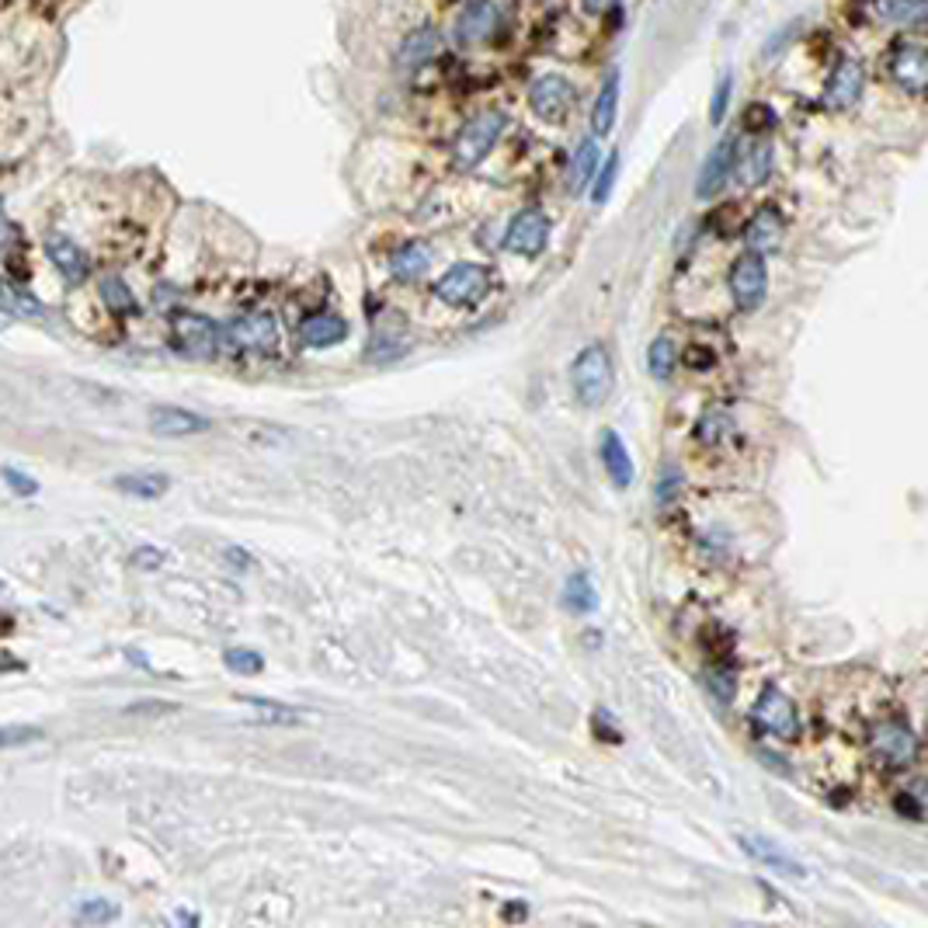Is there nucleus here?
Instances as JSON below:
<instances>
[{
    "mask_svg": "<svg viewBox=\"0 0 928 928\" xmlns=\"http://www.w3.org/2000/svg\"><path fill=\"white\" fill-rule=\"evenodd\" d=\"M504 126H508V119H504V112H498V108L473 115V119L456 133V143H452V164H456L459 171H473L477 164H484V160L491 157L494 146H498Z\"/></svg>",
    "mask_w": 928,
    "mask_h": 928,
    "instance_id": "obj_2",
    "label": "nucleus"
},
{
    "mask_svg": "<svg viewBox=\"0 0 928 928\" xmlns=\"http://www.w3.org/2000/svg\"><path fill=\"white\" fill-rule=\"evenodd\" d=\"M491 286V272L484 265H473V261H463V265H452L442 279L435 282V296L449 306H473L480 296Z\"/></svg>",
    "mask_w": 928,
    "mask_h": 928,
    "instance_id": "obj_8",
    "label": "nucleus"
},
{
    "mask_svg": "<svg viewBox=\"0 0 928 928\" xmlns=\"http://www.w3.org/2000/svg\"><path fill=\"white\" fill-rule=\"evenodd\" d=\"M880 14L901 28H918L925 21V0H880Z\"/></svg>",
    "mask_w": 928,
    "mask_h": 928,
    "instance_id": "obj_29",
    "label": "nucleus"
},
{
    "mask_svg": "<svg viewBox=\"0 0 928 928\" xmlns=\"http://www.w3.org/2000/svg\"><path fill=\"white\" fill-rule=\"evenodd\" d=\"M765 292H769V268H765L762 254H741L730 268V299L741 313H751L762 306Z\"/></svg>",
    "mask_w": 928,
    "mask_h": 928,
    "instance_id": "obj_7",
    "label": "nucleus"
},
{
    "mask_svg": "<svg viewBox=\"0 0 928 928\" xmlns=\"http://www.w3.org/2000/svg\"><path fill=\"white\" fill-rule=\"evenodd\" d=\"M77 918L87 925H105L119 918V904L105 901V897H87L84 904H77Z\"/></svg>",
    "mask_w": 928,
    "mask_h": 928,
    "instance_id": "obj_33",
    "label": "nucleus"
},
{
    "mask_svg": "<svg viewBox=\"0 0 928 928\" xmlns=\"http://www.w3.org/2000/svg\"><path fill=\"white\" fill-rule=\"evenodd\" d=\"M734 171H737V181H741L744 188L762 185V181L772 174V146L765 140H758L748 153H744V157H734Z\"/></svg>",
    "mask_w": 928,
    "mask_h": 928,
    "instance_id": "obj_25",
    "label": "nucleus"
},
{
    "mask_svg": "<svg viewBox=\"0 0 928 928\" xmlns=\"http://www.w3.org/2000/svg\"><path fill=\"white\" fill-rule=\"evenodd\" d=\"M564 605H567L571 612H577V616H588V612L595 609L598 598H595V588H591L588 574H571V577H567V584H564Z\"/></svg>",
    "mask_w": 928,
    "mask_h": 928,
    "instance_id": "obj_28",
    "label": "nucleus"
},
{
    "mask_svg": "<svg viewBox=\"0 0 928 928\" xmlns=\"http://www.w3.org/2000/svg\"><path fill=\"white\" fill-rule=\"evenodd\" d=\"M598 456H602V466L605 473H609L612 487L616 491H626V487H633V480H637V466H633L630 459V449H626L623 435L612 428L602 431V442H598Z\"/></svg>",
    "mask_w": 928,
    "mask_h": 928,
    "instance_id": "obj_15",
    "label": "nucleus"
},
{
    "mask_svg": "<svg viewBox=\"0 0 928 928\" xmlns=\"http://www.w3.org/2000/svg\"><path fill=\"white\" fill-rule=\"evenodd\" d=\"M7 324H11V317H7V310H0V331H4Z\"/></svg>",
    "mask_w": 928,
    "mask_h": 928,
    "instance_id": "obj_48",
    "label": "nucleus"
},
{
    "mask_svg": "<svg viewBox=\"0 0 928 928\" xmlns=\"http://www.w3.org/2000/svg\"><path fill=\"white\" fill-rule=\"evenodd\" d=\"M706 685H710V689L723 699V703L734 696V678H730V668H713L710 675H706Z\"/></svg>",
    "mask_w": 928,
    "mask_h": 928,
    "instance_id": "obj_42",
    "label": "nucleus"
},
{
    "mask_svg": "<svg viewBox=\"0 0 928 928\" xmlns=\"http://www.w3.org/2000/svg\"><path fill=\"white\" fill-rule=\"evenodd\" d=\"M32 741H42V727H35V723H4L0 727V751L21 748Z\"/></svg>",
    "mask_w": 928,
    "mask_h": 928,
    "instance_id": "obj_36",
    "label": "nucleus"
},
{
    "mask_svg": "<svg viewBox=\"0 0 928 928\" xmlns=\"http://www.w3.org/2000/svg\"><path fill=\"white\" fill-rule=\"evenodd\" d=\"M751 720H755L765 734L783 737V741L800 734V716H796V706H793V699L779 689V685H769V689L758 696L755 710H751Z\"/></svg>",
    "mask_w": 928,
    "mask_h": 928,
    "instance_id": "obj_9",
    "label": "nucleus"
},
{
    "mask_svg": "<svg viewBox=\"0 0 928 928\" xmlns=\"http://www.w3.org/2000/svg\"><path fill=\"white\" fill-rule=\"evenodd\" d=\"M435 53H438V32H435V28H414V32L407 35L404 42H400L397 67H404V70L425 67V63Z\"/></svg>",
    "mask_w": 928,
    "mask_h": 928,
    "instance_id": "obj_23",
    "label": "nucleus"
},
{
    "mask_svg": "<svg viewBox=\"0 0 928 928\" xmlns=\"http://www.w3.org/2000/svg\"><path fill=\"white\" fill-rule=\"evenodd\" d=\"M737 842H741V849L748 852L751 859L755 862H762L765 869H772V873H779V876H793V880H803L807 876V869H803V862H796L789 852H783L779 849L776 842H769V838H762V835H737Z\"/></svg>",
    "mask_w": 928,
    "mask_h": 928,
    "instance_id": "obj_17",
    "label": "nucleus"
},
{
    "mask_svg": "<svg viewBox=\"0 0 928 928\" xmlns=\"http://www.w3.org/2000/svg\"><path fill=\"white\" fill-rule=\"evenodd\" d=\"M675 365H678V345H675V338L661 334V338L650 341V348H647V369H650V376L661 379V383H664V379H671Z\"/></svg>",
    "mask_w": 928,
    "mask_h": 928,
    "instance_id": "obj_27",
    "label": "nucleus"
},
{
    "mask_svg": "<svg viewBox=\"0 0 928 928\" xmlns=\"http://www.w3.org/2000/svg\"><path fill=\"white\" fill-rule=\"evenodd\" d=\"M129 564L140 567V571H160L167 564V553L157 550V546H140V550L129 557Z\"/></svg>",
    "mask_w": 928,
    "mask_h": 928,
    "instance_id": "obj_40",
    "label": "nucleus"
},
{
    "mask_svg": "<svg viewBox=\"0 0 928 928\" xmlns=\"http://www.w3.org/2000/svg\"><path fill=\"white\" fill-rule=\"evenodd\" d=\"M223 664L230 671H237V675H261V671H265V657H261L258 650H247V647L223 650Z\"/></svg>",
    "mask_w": 928,
    "mask_h": 928,
    "instance_id": "obj_32",
    "label": "nucleus"
},
{
    "mask_svg": "<svg viewBox=\"0 0 928 928\" xmlns=\"http://www.w3.org/2000/svg\"><path fill=\"white\" fill-rule=\"evenodd\" d=\"M11 240V223H7V216L0 213V244H7Z\"/></svg>",
    "mask_w": 928,
    "mask_h": 928,
    "instance_id": "obj_47",
    "label": "nucleus"
},
{
    "mask_svg": "<svg viewBox=\"0 0 928 928\" xmlns=\"http://www.w3.org/2000/svg\"><path fill=\"white\" fill-rule=\"evenodd\" d=\"M598 164H602V153H598V140H595V136H588V140L577 146V153H574V164H571V192H584V188L591 185V178H595Z\"/></svg>",
    "mask_w": 928,
    "mask_h": 928,
    "instance_id": "obj_26",
    "label": "nucleus"
},
{
    "mask_svg": "<svg viewBox=\"0 0 928 928\" xmlns=\"http://www.w3.org/2000/svg\"><path fill=\"white\" fill-rule=\"evenodd\" d=\"M223 331V341L237 352H258L272 355L279 348V320L272 313H244V317L230 320Z\"/></svg>",
    "mask_w": 928,
    "mask_h": 928,
    "instance_id": "obj_4",
    "label": "nucleus"
},
{
    "mask_svg": "<svg viewBox=\"0 0 928 928\" xmlns=\"http://www.w3.org/2000/svg\"><path fill=\"white\" fill-rule=\"evenodd\" d=\"M734 431V425H730V418L723 411H706L703 418H699V442H706V445H716V442H723V438Z\"/></svg>",
    "mask_w": 928,
    "mask_h": 928,
    "instance_id": "obj_35",
    "label": "nucleus"
},
{
    "mask_svg": "<svg viewBox=\"0 0 928 928\" xmlns=\"http://www.w3.org/2000/svg\"><path fill=\"white\" fill-rule=\"evenodd\" d=\"M0 296L11 303V310L14 313H28V317H42V303L35 296H28V292H21V289H14V286H0Z\"/></svg>",
    "mask_w": 928,
    "mask_h": 928,
    "instance_id": "obj_39",
    "label": "nucleus"
},
{
    "mask_svg": "<svg viewBox=\"0 0 928 928\" xmlns=\"http://www.w3.org/2000/svg\"><path fill=\"white\" fill-rule=\"evenodd\" d=\"M504 28V7L501 0H473L463 7L456 21V39L466 46H480V42H491Z\"/></svg>",
    "mask_w": 928,
    "mask_h": 928,
    "instance_id": "obj_11",
    "label": "nucleus"
},
{
    "mask_svg": "<svg viewBox=\"0 0 928 928\" xmlns=\"http://www.w3.org/2000/svg\"><path fill=\"white\" fill-rule=\"evenodd\" d=\"M862 84H866V77H862L859 63L838 60L835 70L828 73V84H824V108H831V112L852 108L862 98Z\"/></svg>",
    "mask_w": 928,
    "mask_h": 928,
    "instance_id": "obj_13",
    "label": "nucleus"
},
{
    "mask_svg": "<svg viewBox=\"0 0 928 928\" xmlns=\"http://www.w3.org/2000/svg\"><path fill=\"white\" fill-rule=\"evenodd\" d=\"M616 178H619V150H612L609 157L598 164L595 178H591V202H595V206L609 202L612 188H616Z\"/></svg>",
    "mask_w": 928,
    "mask_h": 928,
    "instance_id": "obj_30",
    "label": "nucleus"
},
{
    "mask_svg": "<svg viewBox=\"0 0 928 928\" xmlns=\"http://www.w3.org/2000/svg\"><path fill=\"white\" fill-rule=\"evenodd\" d=\"M894 807H897V814H908L911 821H922V803H918L915 796L901 793V796L894 800Z\"/></svg>",
    "mask_w": 928,
    "mask_h": 928,
    "instance_id": "obj_44",
    "label": "nucleus"
},
{
    "mask_svg": "<svg viewBox=\"0 0 928 928\" xmlns=\"http://www.w3.org/2000/svg\"><path fill=\"white\" fill-rule=\"evenodd\" d=\"M869 751L887 769H908L918 762V734L904 720L887 716V720H876L869 730Z\"/></svg>",
    "mask_w": 928,
    "mask_h": 928,
    "instance_id": "obj_3",
    "label": "nucleus"
},
{
    "mask_svg": "<svg viewBox=\"0 0 928 928\" xmlns=\"http://www.w3.org/2000/svg\"><path fill=\"white\" fill-rule=\"evenodd\" d=\"M150 428H153V435L185 438V435H202V431L209 428V418L188 411V407L157 404V407H150Z\"/></svg>",
    "mask_w": 928,
    "mask_h": 928,
    "instance_id": "obj_16",
    "label": "nucleus"
},
{
    "mask_svg": "<svg viewBox=\"0 0 928 928\" xmlns=\"http://www.w3.org/2000/svg\"><path fill=\"white\" fill-rule=\"evenodd\" d=\"M223 557L230 560V564H237V571H247V567H251V557H247L244 550H237V546H226Z\"/></svg>",
    "mask_w": 928,
    "mask_h": 928,
    "instance_id": "obj_45",
    "label": "nucleus"
},
{
    "mask_svg": "<svg viewBox=\"0 0 928 928\" xmlns=\"http://www.w3.org/2000/svg\"><path fill=\"white\" fill-rule=\"evenodd\" d=\"M616 115H619V70H609L595 94V108H591V136L602 140L616 129Z\"/></svg>",
    "mask_w": 928,
    "mask_h": 928,
    "instance_id": "obj_20",
    "label": "nucleus"
},
{
    "mask_svg": "<svg viewBox=\"0 0 928 928\" xmlns=\"http://www.w3.org/2000/svg\"><path fill=\"white\" fill-rule=\"evenodd\" d=\"M678 491H682V473H678L675 466H664L661 484H657V501L668 504L671 498H678Z\"/></svg>",
    "mask_w": 928,
    "mask_h": 928,
    "instance_id": "obj_41",
    "label": "nucleus"
},
{
    "mask_svg": "<svg viewBox=\"0 0 928 928\" xmlns=\"http://www.w3.org/2000/svg\"><path fill=\"white\" fill-rule=\"evenodd\" d=\"M550 244V216L543 209H522L508 223L504 233V247L511 254H522V258H539Z\"/></svg>",
    "mask_w": 928,
    "mask_h": 928,
    "instance_id": "obj_10",
    "label": "nucleus"
},
{
    "mask_svg": "<svg viewBox=\"0 0 928 928\" xmlns=\"http://www.w3.org/2000/svg\"><path fill=\"white\" fill-rule=\"evenodd\" d=\"M46 258L56 265V272L63 275V279L70 282V286H77V282L87 279V258L84 251H80L77 240H70L67 233H49L46 237Z\"/></svg>",
    "mask_w": 928,
    "mask_h": 928,
    "instance_id": "obj_18",
    "label": "nucleus"
},
{
    "mask_svg": "<svg viewBox=\"0 0 928 928\" xmlns=\"http://www.w3.org/2000/svg\"><path fill=\"white\" fill-rule=\"evenodd\" d=\"M247 706H254V710L261 713V720H272V723H299V713L289 710V706L282 703H272V699H254V696H244Z\"/></svg>",
    "mask_w": 928,
    "mask_h": 928,
    "instance_id": "obj_37",
    "label": "nucleus"
},
{
    "mask_svg": "<svg viewBox=\"0 0 928 928\" xmlns=\"http://www.w3.org/2000/svg\"><path fill=\"white\" fill-rule=\"evenodd\" d=\"M577 105V87L567 77H557V73H546L539 77L536 84L529 87V108L536 119L550 122V126H560V122L571 119Z\"/></svg>",
    "mask_w": 928,
    "mask_h": 928,
    "instance_id": "obj_5",
    "label": "nucleus"
},
{
    "mask_svg": "<svg viewBox=\"0 0 928 928\" xmlns=\"http://www.w3.org/2000/svg\"><path fill=\"white\" fill-rule=\"evenodd\" d=\"M783 233H786V223L783 216L776 213V209H762V213H755L748 219V226H744V244H748L751 254H772L779 244H783Z\"/></svg>",
    "mask_w": 928,
    "mask_h": 928,
    "instance_id": "obj_19",
    "label": "nucleus"
},
{
    "mask_svg": "<svg viewBox=\"0 0 928 928\" xmlns=\"http://www.w3.org/2000/svg\"><path fill=\"white\" fill-rule=\"evenodd\" d=\"M112 487L122 494H129V498H140V501H157L164 498L167 491H171V477L167 473H119V477H112Z\"/></svg>",
    "mask_w": 928,
    "mask_h": 928,
    "instance_id": "obj_22",
    "label": "nucleus"
},
{
    "mask_svg": "<svg viewBox=\"0 0 928 928\" xmlns=\"http://www.w3.org/2000/svg\"><path fill=\"white\" fill-rule=\"evenodd\" d=\"M101 299H105V306L112 313H136L133 289H129L126 282L119 279V275H108V279L101 282Z\"/></svg>",
    "mask_w": 928,
    "mask_h": 928,
    "instance_id": "obj_31",
    "label": "nucleus"
},
{
    "mask_svg": "<svg viewBox=\"0 0 928 928\" xmlns=\"http://www.w3.org/2000/svg\"><path fill=\"white\" fill-rule=\"evenodd\" d=\"M890 77L911 94H922L928 84V53L922 42H897L890 49Z\"/></svg>",
    "mask_w": 928,
    "mask_h": 928,
    "instance_id": "obj_12",
    "label": "nucleus"
},
{
    "mask_svg": "<svg viewBox=\"0 0 928 928\" xmlns=\"http://www.w3.org/2000/svg\"><path fill=\"white\" fill-rule=\"evenodd\" d=\"M581 4L588 14H605L609 7H616V0H581Z\"/></svg>",
    "mask_w": 928,
    "mask_h": 928,
    "instance_id": "obj_46",
    "label": "nucleus"
},
{
    "mask_svg": "<svg viewBox=\"0 0 928 928\" xmlns=\"http://www.w3.org/2000/svg\"><path fill=\"white\" fill-rule=\"evenodd\" d=\"M734 157H737V140L734 136H723V140L710 150V157L703 160V167H699V181H696L699 199H713V195L727 185V178L734 174Z\"/></svg>",
    "mask_w": 928,
    "mask_h": 928,
    "instance_id": "obj_14",
    "label": "nucleus"
},
{
    "mask_svg": "<svg viewBox=\"0 0 928 928\" xmlns=\"http://www.w3.org/2000/svg\"><path fill=\"white\" fill-rule=\"evenodd\" d=\"M744 122H748V129H755V133H758V129H769L772 126V108L769 105H751L748 108V119H744Z\"/></svg>",
    "mask_w": 928,
    "mask_h": 928,
    "instance_id": "obj_43",
    "label": "nucleus"
},
{
    "mask_svg": "<svg viewBox=\"0 0 928 928\" xmlns=\"http://www.w3.org/2000/svg\"><path fill=\"white\" fill-rule=\"evenodd\" d=\"M345 338H348V324L338 313H313V317H306L303 327H299V341H303L306 348H331Z\"/></svg>",
    "mask_w": 928,
    "mask_h": 928,
    "instance_id": "obj_21",
    "label": "nucleus"
},
{
    "mask_svg": "<svg viewBox=\"0 0 928 928\" xmlns=\"http://www.w3.org/2000/svg\"><path fill=\"white\" fill-rule=\"evenodd\" d=\"M428 265H431V247L421 244V240H411V244H404L393 254L390 272L397 282H418L428 272Z\"/></svg>",
    "mask_w": 928,
    "mask_h": 928,
    "instance_id": "obj_24",
    "label": "nucleus"
},
{
    "mask_svg": "<svg viewBox=\"0 0 928 928\" xmlns=\"http://www.w3.org/2000/svg\"><path fill=\"white\" fill-rule=\"evenodd\" d=\"M0 480H4L18 498H35V494H39V480L28 477V473H21V470H14V466H0Z\"/></svg>",
    "mask_w": 928,
    "mask_h": 928,
    "instance_id": "obj_38",
    "label": "nucleus"
},
{
    "mask_svg": "<svg viewBox=\"0 0 928 928\" xmlns=\"http://www.w3.org/2000/svg\"><path fill=\"white\" fill-rule=\"evenodd\" d=\"M730 98H734V70H723L720 80H716V87H713V101H710V119H713V126H720V122L727 119Z\"/></svg>",
    "mask_w": 928,
    "mask_h": 928,
    "instance_id": "obj_34",
    "label": "nucleus"
},
{
    "mask_svg": "<svg viewBox=\"0 0 928 928\" xmlns=\"http://www.w3.org/2000/svg\"><path fill=\"white\" fill-rule=\"evenodd\" d=\"M171 338L174 348L188 358H213L223 345V331L216 320L202 317V313H178L171 320Z\"/></svg>",
    "mask_w": 928,
    "mask_h": 928,
    "instance_id": "obj_6",
    "label": "nucleus"
},
{
    "mask_svg": "<svg viewBox=\"0 0 928 928\" xmlns=\"http://www.w3.org/2000/svg\"><path fill=\"white\" fill-rule=\"evenodd\" d=\"M571 386L581 407H602L612 397L616 386V372H612V358L602 345H588L574 355L571 362Z\"/></svg>",
    "mask_w": 928,
    "mask_h": 928,
    "instance_id": "obj_1",
    "label": "nucleus"
}]
</instances>
